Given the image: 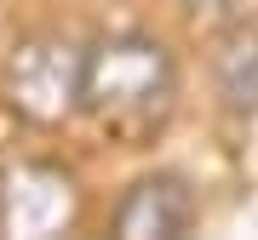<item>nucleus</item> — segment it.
<instances>
[{
    "label": "nucleus",
    "mask_w": 258,
    "mask_h": 240,
    "mask_svg": "<svg viewBox=\"0 0 258 240\" xmlns=\"http://www.w3.org/2000/svg\"><path fill=\"white\" fill-rule=\"evenodd\" d=\"M178 6H184L189 18H201V23H224V18H241L247 0H178Z\"/></svg>",
    "instance_id": "nucleus-6"
},
{
    "label": "nucleus",
    "mask_w": 258,
    "mask_h": 240,
    "mask_svg": "<svg viewBox=\"0 0 258 240\" xmlns=\"http://www.w3.org/2000/svg\"><path fill=\"white\" fill-rule=\"evenodd\" d=\"M178 109V63L155 35L120 29L86 46L81 114H92L120 143H155Z\"/></svg>",
    "instance_id": "nucleus-1"
},
{
    "label": "nucleus",
    "mask_w": 258,
    "mask_h": 240,
    "mask_svg": "<svg viewBox=\"0 0 258 240\" xmlns=\"http://www.w3.org/2000/svg\"><path fill=\"white\" fill-rule=\"evenodd\" d=\"M212 92L230 120H258V18H230L212 52Z\"/></svg>",
    "instance_id": "nucleus-5"
},
{
    "label": "nucleus",
    "mask_w": 258,
    "mask_h": 240,
    "mask_svg": "<svg viewBox=\"0 0 258 240\" xmlns=\"http://www.w3.org/2000/svg\"><path fill=\"white\" fill-rule=\"evenodd\" d=\"M81 223V183L57 160H6L0 166V234L46 240Z\"/></svg>",
    "instance_id": "nucleus-3"
},
{
    "label": "nucleus",
    "mask_w": 258,
    "mask_h": 240,
    "mask_svg": "<svg viewBox=\"0 0 258 240\" xmlns=\"http://www.w3.org/2000/svg\"><path fill=\"white\" fill-rule=\"evenodd\" d=\"M86 46L69 35H23L0 63V97L23 126H63L81 114Z\"/></svg>",
    "instance_id": "nucleus-2"
},
{
    "label": "nucleus",
    "mask_w": 258,
    "mask_h": 240,
    "mask_svg": "<svg viewBox=\"0 0 258 240\" xmlns=\"http://www.w3.org/2000/svg\"><path fill=\"white\" fill-rule=\"evenodd\" d=\"M201 217L189 183L178 172H149L138 177L115 206V234L120 240H184Z\"/></svg>",
    "instance_id": "nucleus-4"
}]
</instances>
